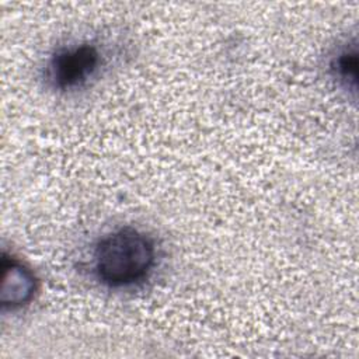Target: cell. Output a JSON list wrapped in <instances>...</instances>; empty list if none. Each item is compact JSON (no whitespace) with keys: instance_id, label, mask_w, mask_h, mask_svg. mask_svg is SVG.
I'll return each instance as SVG.
<instances>
[{"instance_id":"obj_1","label":"cell","mask_w":359,"mask_h":359,"mask_svg":"<svg viewBox=\"0 0 359 359\" xmlns=\"http://www.w3.org/2000/svg\"><path fill=\"white\" fill-rule=\"evenodd\" d=\"M157 264L154 240L135 227H119L94 245L91 266L95 278L111 289L132 287L146 280Z\"/></svg>"},{"instance_id":"obj_2","label":"cell","mask_w":359,"mask_h":359,"mask_svg":"<svg viewBox=\"0 0 359 359\" xmlns=\"http://www.w3.org/2000/svg\"><path fill=\"white\" fill-rule=\"evenodd\" d=\"M104 56L98 45L90 41L59 46L45 63V81L57 91H74L95 79Z\"/></svg>"},{"instance_id":"obj_3","label":"cell","mask_w":359,"mask_h":359,"mask_svg":"<svg viewBox=\"0 0 359 359\" xmlns=\"http://www.w3.org/2000/svg\"><path fill=\"white\" fill-rule=\"evenodd\" d=\"M1 304L4 307H21L31 302L36 292V279L32 271L15 258L3 255Z\"/></svg>"},{"instance_id":"obj_4","label":"cell","mask_w":359,"mask_h":359,"mask_svg":"<svg viewBox=\"0 0 359 359\" xmlns=\"http://www.w3.org/2000/svg\"><path fill=\"white\" fill-rule=\"evenodd\" d=\"M356 66L358 55L355 48H344L332 59L331 70L334 77L349 90H355L356 84Z\"/></svg>"}]
</instances>
